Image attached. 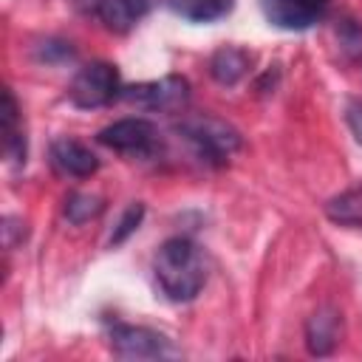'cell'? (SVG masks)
<instances>
[{
	"label": "cell",
	"instance_id": "obj_1",
	"mask_svg": "<svg viewBox=\"0 0 362 362\" xmlns=\"http://www.w3.org/2000/svg\"><path fill=\"white\" fill-rule=\"evenodd\" d=\"M153 274L161 294L173 303L192 300L206 283V260L198 243L189 238H170L153 257Z\"/></svg>",
	"mask_w": 362,
	"mask_h": 362
},
{
	"label": "cell",
	"instance_id": "obj_2",
	"mask_svg": "<svg viewBox=\"0 0 362 362\" xmlns=\"http://www.w3.org/2000/svg\"><path fill=\"white\" fill-rule=\"evenodd\" d=\"M181 133L195 147V153L209 164H223L240 147V133L232 124L212 119V116H198V119L184 122Z\"/></svg>",
	"mask_w": 362,
	"mask_h": 362
},
{
	"label": "cell",
	"instance_id": "obj_3",
	"mask_svg": "<svg viewBox=\"0 0 362 362\" xmlns=\"http://www.w3.org/2000/svg\"><path fill=\"white\" fill-rule=\"evenodd\" d=\"M71 102L76 107H105L107 102H113L116 96H122V85H119V71L110 62H90L85 65L68 90Z\"/></svg>",
	"mask_w": 362,
	"mask_h": 362
},
{
	"label": "cell",
	"instance_id": "obj_4",
	"mask_svg": "<svg viewBox=\"0 0 362 362\" xmlns=\"http://www.w3.org/2000/svg\"><path fill=\"white\" fill-rule=\"evenodd\" d=\"M122 99L130 105H139L144 110L178 113L189 102V85L184 76H161L153 82H139V85L122 88Z\"/></svg>",
	"mask_w": 362,
	"mask_h": 362
},
{
	"label": "cell",
	"instance_id": "obj_5",
	"mask_svg": "<svg viewBox=\"0 0 362 362\" xmlns=\"http://www.w3.org/2000/svg\"><path fill=\"white\" fill-rule=\"evenodd\" d=\"M110 351L122 359H164L178 354L164 334L144 325H122V322L110 328Z\"/></svg>",
	"mask_w": 362,
	"mask_h": 362
},
{
	"label": "cell",
	"instance_id": "obj_6",
	"mask_svg": "<svg viewBox=\"0 0 362 362\" xmlns=\"http://www.w3.org/2000/svg\"><path fill=\"white\" fill-rule=\"evenodd\" d=\"M99 144L122 156H153L158 147V130L147 119H119L99 130Z\"/></svg>",
	"mask_w": 362,
	"mask_h": 362
},
{
	"label": "cell",
	"instance_id": "obj_7",
	"mask_svg": "<svg viewBox=\"0 0 362 362\" xmlns=\"http://www.w3.org/2000/svg\"><path fill=\"white\" fill-rule=\"evenodd\" d=\"M71 3L82 17L96 20L119 34H124L150 8V0H71Z\"/></svg>",
	"mask_w": 362,
	"mask_h": 362
},
{
	"label": "cell",
	"instance_id": "obj_8",
	"mask_svg": "<svg viewBox=\"0 0 362 362\" xmlns=\"http://www.w3.org/2000/svg\"><path fill=\"white\" fill-rule=\"evenodd\" d=\"M331 0H263V14L272 25L286 31H303L320 23Z\"/></svg>",
	"mask_w": 362,
	"mask_h": 362
},
{
	"label": "cell",
	"instance_id": "obj_9",
	"mask_svg": "<svg viewBox=\"0 0 362 362\" xmlns=\"http://www.w3.org/2000/svg\"><path fill=\"white\" fill-rule=\"evenodd\" d=\"M339 334H342V317L334 305L317 308L305 322V345L314 356L331 354L339 342Z\"/></svg>",
	"mask_w": 362,
	"mask_h": 362
},
{
	"label": "cell",
	"instance_id": "obj_10",
	"mask_svg": "<svg viewBox=\"0 0 362 362\" xmlns=\"http://www.w3.org/2000/svg\"><path fill=\"white\" fill-rule=\"evenodd\" d=\"M51 161L59 173L65 175H74V178H88L96 173L99 167V158L90 153V147H85L82 141L76 139H57L51 144Z\"/></svg>",
	"mask_w": 362,
	"mask_h": 362
},
{
	"label": "cell",
	"instance_id": "obj_11",
	"mask_svg": "<svg viewBox=\"0 0 362 362\" xmlns=\"http://www.w3.org/2000/svg\"><path fill=\"white\" fill-rule=\"evenodd\" d=\"M0 130H3V150L11 161H25V136L20 130L17 102L11 90H3V107H0Z\"/></svg>",
	"mask_w": 362,
	"mask_h": 362
},
{
	"label": "cell",
	"instance_id": "obj_12",
	"mask_svg": "<svg viewBox=\"0 0 362 362\" xmlns=\"http://www.w3.org/2000/svg\"><path fill=\"white\" fill-rule=\"evenodd\" d=\"M167 8L189 23H215L235 8V0H164Z\"/></svg>",
	"mask_w": 362,
	"mask_h": 362
},
{
	"label": "cell",
	"instance_id": "obj_13",
	"mask_svg": "<svg viewBox=\"0 0 362 362\" xmlns=\"http://www.w3.org/2000/svg\"><path fill=\"white\" fill-rule=\"evenodd\" d=\"M246 71H249V54L235 48V45L218 48L212 54V59H209V74L221 85H235L238 79H243Z\"/></svg>",
	"mask_w": 362,
	"mask_h": 362
},
{
	"label": "cell",
	"instance_id": "obj_14",
	"mask_svg": "<svg viewBox=\"0 0 362 362\" xmlns=\"http://www.w3.org/2000/svg\"><path fill=\"white\" fill-rule=\"evenodd\" d=\"M325 212L334 223L342 226H362V187L339 192L337 198H331L325 204Z\"/></svg>",
	"mask_w": 362,
	"mask_h": 362
},
{
	"label": "cell",
	"instance_id": "obj_15",
	"mask_svg": "<svg viewBox=\"0 0 362 362\" xmlns=\"http://www.w3.org/2000/svg\"><path fill=\"white\" fill-rule=\"evenodd\" d=\"M102 209H105V201L90 192H71L65 198V218L71 223H85V221L96 218Z\"/></svg>",
	"mask_w": 362,
	"mask_h": 362
},
{
	"label": "cell",
	"instance_id": "obj_16",
	"mask_svg": "<svg viewBox=\"0 0 362 362\" xmlns=\"http://www.w3.org/2000/svg\"><path fill=\"white\" fill-rule=\"evenodd\" d=\"M141 218H144V206H141V204H130V206H127V212L122 215L119 226L113 229V235H110V243H122V240H127V238H130V235L139 229Z\"/></svg>",
	"mask_w": 362,
	"mask_h": 362
},
{
	"label": "cell",
	"instance_id": "obj_17",
	"mask_svg": "<svg viewBox=\"0 0 362 362\" xmlns=\"http://www.w3.org/2000/svg\"><path fill=\"white\" fill-rule=\"evenodd\" d=\"M345 119H348V124H351L356 141L362 144V102H359V99H351V102H348V107H345Z\"/></svg>",
	"mask_w": 362,
	"mask_h": 362
},
{
	"label": "cell",
	"instance_id": "obj_18",
	"mask_svg": "<svg viewBox=\"0 0 362 362\" xmlns=\"http://www.w3.org/2000/svg\"><path fill=\"white\" fill-rule=\"evenodd\" d=\"M342 31H345V34L339 37V40L345 42L342 48H345V51H354V57H359V54H362V34H359L354 25H348V23L342 25Z\"/></svg>",
	"mask_w": 362,
	"mask_h": 362
}]
</instances>
